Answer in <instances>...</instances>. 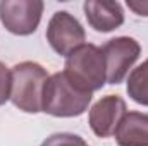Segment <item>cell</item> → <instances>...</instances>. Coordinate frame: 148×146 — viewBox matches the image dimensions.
Returning a JSON list of instances; mask_svg holds the SVG:
<instances>
[{
    "instance_id": "12",
    "label": "cell",
    "mask_w": 148,
    "mask_h": 146,
    "mask_svg": "<svg viewBox=\"0 0 148 146\" xmlns=\"http://www.w3.org/2000/svg\"><path fill=\"white\" fill-rule=\"evenodd\" d=\"M10 88H12V74L3 62H0V107L10 100Z\"/></svg>"
},
{
    "instance_id": "7",
    "label": "cell",
    "mask_w": 148,
    "mask_h": 146,
    "mask_svg": "<svg viewBox=\"0 0 148 146\" xmlns=\"http://www.w3.org/2000/svg\"><path fill=\"white\" fill-rule=\"evenodd\" d=\"M126 113V102L119 95H107L100 98L90 110V127L98 138H109L115 132Z\"/></svg>"
},
{
    "instance_id": "1",
    "label": "cell",
    "mask_w": 148,
    "mask_h": 146,
    "mask_svg": "<svg viewBox=\"0 0 148 146\" xmlns=\"http://www.w3.org/2000/svg\"><path fill=\"white\" fill-rule=\"evenodd\" d=\"M91 98L93 93L74 86L64 72H55L45 83L41 112L53 117H79L88 110Z\"/></svg>"
},
{
    "instance_id": "13",
    "label": "cell",
    "mask_w": 148,
    "mask_h": 146,
    "mask_svg": "<svg viewBox=\"0 0 148 146\" xmlns=\"http://www.w3.org/2000/svg\"><path fill=\"white\" fill-rule=\"evenodd\" d=\"M126 5H127L136 16L148 17V2L147 0H127Z\"/></svg>"
},
{
    "instance_id": "5",
    "label": "cell",
    "mask_w": 148,
    "mask_h": 146,
    "mask_svg": "<svg viewBox=\"0 0 148 146\" xmlns=\"http://www.w3.org/2000/svg\"><path fill=\"white\" fill-rule=\"evenodd\" d=\"M103 60H105V74L109 84H119L124 81L129 69L136 64L141 53V46L134 38L119 36L109 40L102 46Z\"/></svg>"
},
{
    "instance_id": "9",
    "label": "cell",
    "mask_w": 148,
    "mask_h": 146,
    "mask_svg": "<svg viewBox=\"0 0 148 146\" xmlns=\"http://www.w3.org/2000/svg\"><path fill=\"white\" fill-rule=\"evenodd\" d=\"M114 136L119 146H148V113L127 112Z\"/></svg>"
},
{
    "instance_id": "2",
    "label": "cell",
    "mask_w": 148,
    "mask_h": 146,
    "mask_svg": "<svg viewBox=\"0 0 148 146\" xmlns=\"http://www.w3.org/2000/svg\"><path fill=\"white\" fill-rule=\"evenodd\" d=\"M64 74L67 79L83 91L93 93L103 88L107 83L105 60L102 48L93 43H84L66 57Z\"/></svg>"
},
{
    "instance_id": "8",
    "label": "cell",
    "mask_w": 148,
    "mask_h": 146,
    "mask_svg": "<svg viewBox=\"0 0 148 146\" xmlns=\"http://www.w3.org/2000/svg\"><path fill=\"white\" fill-rule=\"evenodd\" d=\"M88 24L98 33H109L124 24V10L119 2L88 0L83 3Z\"/></svg>"
},
{
    "instance_id": "10",
    "label": "cell",
    "mask_w": 148,
    "mask_h": 146,
    "mask_svg": "<svg viewBox=\"0 0 148 146\" xmlns=\"http://www.w3.org/2000/svg\"><path fill=\"white\" fill-rule=\"evenodd\" d=\"M127 95L136 103L148 107V59L140 64L127 79Z\"/></svg>"
},
{
    "instance_id": "3",
    "label": "cell",
    "mask_w": 148,
    "mask_h": 146,
    "mask_svg": "<svg viewBox=\"0 0 148 146\" xmlns=\"http://www.w3.org/2000/svg\"><path fill=\"white\" fill-rule=\"evenodd\" d=\"M12 88H10V102L14 107L26 113L41 112L43 88L47 79L50 77L47 69H43L36 62H21L12 67Z\"/></svg>"
},
{
    "instance_id": "11",
    "label": "cell",
    "mask_w": 148,
    "mask_h": 146,
    "mask_svg": "<svg viewBox=\"0 0 148 146\" xmlns=\"http://www.w3.org/2000/svg\"><path fill=\"white\" fill-rule=\"evenodd\" d=\"M41 146H88V143L77 134L57 132V134H52L50 138H47L41 143Z\"/></svg>"
},
{
    "instance_id": "6",
    "label": "cell",
    "mask_w": 148,
    "mask_h": 146,
    "mask_svg": "<svg viewBox=\"0 0 148 146\" xmlns=\"http://www.w3.org/2000/svg\"><path fill=\"white\" fill-rule=\"evenodd\" d=\"M86 33L81 23L67 10H57L47 28V41L62 57H69L76 48L84 45Z\"/></svg>"
},
{
    "instance_id": "4",
    "label": "cell",
    "mask_w": 148,
    "mask_h": 146,
    "mask_svg": "<svg viewBox=\"0 0 148 146\" xmlns=\"http://www.w3.org/2000/svg\"><path fill=\"white\" fill-rule=\"evenodd\" d=\"M45 3L41 0H2L0 23L17 36L33 35L40 26Z\"/></svg>"
}]
</instances>
